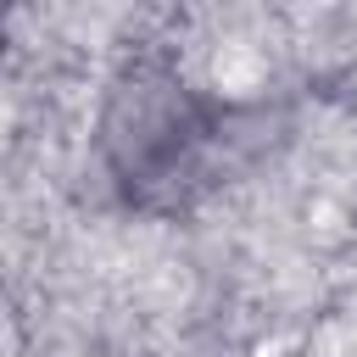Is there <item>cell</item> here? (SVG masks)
<instances>
[{
    "instance_id": "6da1fadb",
    "label": "cell",
    "mask_w": 357,
    "mask_h": 357,
    "mask_svg": "<svg viewBox=\"0 0 357 357\" xmlns=\"http://www.w3.org/2000/svg\"><path fill=\"white\" fill-rule=\"evenodd\" d=\"M229 139V106L162 56H128L95 100L89 145L128 206L190 201Z\"/></svg>"
},
{
    "instance_id": "7a4b0ae2",
    "label": "cell",
    "mask_w": 357,
    "mask_h": 357,
    "mask_svg": "<svg viewBox=\"0 0 357 357\" xmlns=\"http://www.w3.org/2000/svg\"><path fill=\"white\" fill-rule=\"evenodd\" d=\"M0 50H6V28H0Z\"/></svg>"
}]
</instances>
